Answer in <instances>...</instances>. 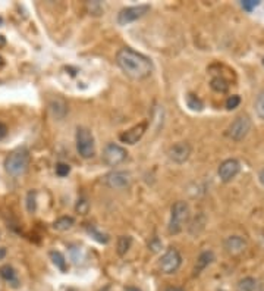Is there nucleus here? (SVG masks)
<instances>
[{"instance_id": "40", "label": "nucleus", "mask_w": 264, "mask_h": 291, "mask_svg": "<svg viewBox=\"0 0 264 291\" xmlns=\"http://www.w3.org/2000/svg\"><path fill=\"white\" fill-rule=\"evenodd\" d=\"M219 291H223V290H219Z\"/></svg>"}, {"instance_id": "36", "label": "nucleus", "mask_w": 264, "mask_h": 291, "mask_svg": "<svg viewBox=\"0 0 264 291\" xmlns=\"http://www.w3.org/2000/svg\"><path fill=\"white\" fill-rule=\"evenodd\" d=\"M5 45V39H3V36H0V46H3Z\"/></svg>"}, {"instance_id": "2", "label": "nucleus", "mask_w": 264, "mask_h": 291, "mask_svg": "<svg viewBox=\"0 0 264 291\" xmlns=\"http://www.w3.org/2000/svg\"><path fill=\"white\" fill-rule=\"evenodd\" d=\"M30 160V152L27 149H18L5 159V169L12 177H21L27 172Z\"/></svg>"}, {"instance_id": "13", "label": "nucleus", "mask_w": 264, "mask_h": 291, "mask_svg": "<svg viewBox=\"0 0 264 291\" xmlns=\"http://www.w3.org/2000/svg\"><path fill=\"white\" fill-rule=\"evenodd\" d=\"M223 247L224 250L232 254V256H236L239 253H242L245 248H246V241L245 238H242L241 235H230L224 240L223 243Z\"/></svg>"}, {"instance_id": "35", "label": "nucleus", "mask_w": 264, "mask_h": 291, "mask_svg": "<svg viewBox=\"0 0 264 291\" xmlns=\"http://www.w3.org/2000/svg\"><path fill=\"white\" fill-rule=\"evenodd\" d=\"M125 291H141V290L137 287H125Z\"/></svg>"}, {"instance_id": "10", "label": "nucleus", "mask_w": 264, "mask_h": 291, "mask_svg": "<svg viewBox=\"0 0 264 291\" xmlns=\"http://www.w3.org/2000/svg\"><path fill=\"white\" fill-rule=\"evenodd\" d=\"M104 184L109 188H115V190H122L129 187L131 184V174L126 171H113L110 174H107L103 178Z\"/></svg>"}, {"instance_id": "34", "label": "nucleus", "mask_w": 264, "mask_h": 291, "mask_svg": "<svg viewBox=\"0 0 264 291\" xmlns=\"http://www.w3.org/2000/svg\"><path fill=\"white\" fill-rule=\"evenodd\" d=\"M6 257V248L5 247H0V260H3Z\"/></svg>"}, {"instance_id": "15", "label": "nucleus", "mask_w": 264, "mask_h": 291, "mask_svg": "<svg viewBox=\"0 0 264 291\" xmlns=\"http://www.w3.org/2000/svg\"><path fill=\"white\" fill-rule=\"evenodd\" d=\"M0 276H2L6 282L12 284V287H18V284H20L17 270L11 265H5V266L0 268Z\"/></svg>"}, {"instance_id": "31", "label": "nucleus", "mask_w": 264, "mask_h": 291, "mask_svg": "<svg viewBox=\"0 0 264 291\" xmlns=\"http://www.w3.org/2000/svg\"><path fill=\"white\" fill-rule=\"evenodd\" d=\"M6 134H8V127L3 122H0V140H3Z\"/></svg>"}, {"instance_id": "21", "label": "nucleus", "mask_w": 264, "mask_h": 291, "mask_svg": "<svg viewBox=\"0 0 264 291\" xmlns=\"http://www.w3.org/2000/svg\"><path fill=\"white\" fill-rule=\"evenodd\" d=\"M210 87L217 93H226L227 89H229V84L223 77H216L210 81Z\"/></svg>"}, {"instance_id": "27", "label": "nucleus", "mask_w": 264, "mask_h": 291, "mask_svg": "<svg viewBox=\"0 0 264 291\" xmlns=\"http://www.w3.org/2000/svg\"><path fill=\"white\" fill-rule=\"evenodd\" d=\"M88 209H90V203L85 199H80L78 203H77V206H75V210L80 212L81 215H85L88 212Z\"/></svg>"}, {"instance_id": "24", "label": "nucleus", "mask_w": 264, "mask_h": 291, "mask_svg": "<svg viewBox=\"0 0 264 291\" xmlns=\"http://www.w3.org/2000/svg\"><path fill=\"white\" fill-rule=\"evenodd\" d=\"M254 106H255V112H257V115H258L261 119H264V90L257 96Z\"/></svg>"}, {"instance_id": "18", "label": "nucleus", "mask_w": 264, "mask_h": 291, "mask_svg": "<svg viewBox=\"0 0 264 291\" xmlns=\"http://www.w3.org/2000/svg\"><path fill=\"white\" fill-rule=\"evenodd\" d=\"M49 256H50L52 262L55 263V266H56L59 270H62V272H66V269H68L66 259H65V256H63L61 251H58V250H52V251L49 253Z\"/></svg>"}, {"instance_id": "11", "label": "nucleus", "mask_w": 264, "mask_h": 291, "mask_svg": "<svg viewBox=\"0 0 264 291\" xmlns=\"http://www.w3.org/2000/svg\"><path fill=\"white\" fill-rule=\"evenodd\" d=\"M239 171H241V163H239V160H236V159H226V160H223V162L220 163L217 174H219L220 181L229 182V181H232V179L239 174Z\"/></svg>"}, {"instance_id": "5", "label": "nucleus", "mask_w": 264, "mask_h": 291, "mask_svg": "<svg viewBox=\"0 0 264 291\" xmlns=\"http://www.w3.org/2000/svg\"><path fill=\"white\" fill-rule=\"evenodd\" d=\"M181 263H182L181 253L175 247H170L160 257V260H159V269L163 273H166V275H172V273H175L181 268Z\"/></svg>"}, {"instance_id": "26", "label": "nucleus", "mask_w": 264, "mask_h": 291, "mask_svg": "<svg viewBox=\"0 0 264 291\" xmlns=\"http://www.w3.org/2000/svg\"><path fill=\"white\" fill-rule=\"evenodd\" d=\"M239 105H241V97H239L238 94H233V96L227 97V100H226V108H227L229 111L236 109Z\"/></svg>"}, {"instance_id": "20", "label": "nucleus", "mask_w": 264, "mask_h": 291, "mask_svg": "<svg viewBox=\"0 0 264 291\" xmlns=\"http://www.w3.org/2000/svg\"><path fill=\"white\" fill-rule=\"evenodd\" d=\"M132 246V237L129 235H121L118 238V244H116V250H118V254L123 256L128 253V250L131 248Z\"/></svg>"}, {"instance_id": "23", "label": "nucleus", "mask_w": 264, "mask_h": 291, "mask_svg": "<svg viewBox=\"0 0 264 291\" xmlns=\"http://www.w3.org/2000/svg\"><path fill=\"white\" fill-rule=\"evenodd\" d=\"M88 232H90V235H91L96 241H99V243H102V244H107V243H109V235L100 232L97 228L91 226V228H88Z\"/></svg>"}, {"instance_id": "9", "label": "nucleus", "mask_w": 264, "mask_h": 291, "mask_svg": "<svg viewBox=\"0 0 264 291\" xmlns=\"http://www.w3.org/2000/svg\"><path fill=\"white\" fill-rule=\"evenodd\" d=\"M191 153H192V147H191V144L186 143V141H179V143L170 146L169 150H167L169 159H170L173 163H178V165L185 163V162L189 159Z\"/></svg>"}, {"instance_id": "39", "label": "nucleus", "mask_w": 264, "mask_h": 291, "mask_svg": "<svg viewBox=\"0 0 264 291\" xmlns=\"http://www.w3.org/2000/svg\"><path fill=\"white\" fill-rule=\"evenodd\" d=\"M263 67H264V58H263Z\"/></svg>"}, {"instance_id": "4", "label": "nucleus", "mask_w": 264, "mask_h": 291, "mask_svg": "<svg viewBox=\"0 0 264 291\" xmlns=\"http://www.w3.org/2000/svg\"><path fill=\"white\" fill-rule=\"evenodd\" d=\"M77 150L81 157L90 159L96 153V143H94V135L87 127H78L77 128Z\"/></svg>"}, {"instance_id": "38", "label": "nucleus", "mask_w": 264, "mask_h": 291, "mask_svg": "<svg viewBox=\"0 0 264 291\" xmlns=\"http://www.w3.org/2000/svg\"><path fill=\"white\" fill-rule=\"evenodd\" d=\"M100 291H109V288L106 287V288H103V290H100Z\"/></svg>"}, {"instance_id": "19", "label": "nucleus", "mask_w": 264, "mask_h": 291, "mask_svg": "<svg viewBox=\"0 0 264 291\" xmlns=\"http://www.w3.org/2000/svg\"><path fill=\"white\" fill-rule=\"evenodd\" d=\"M75 224L72 216H62L59 219H56L53 222V229L56 231H68L69 228H72V225Z\"/></svg>"}, {"instance_id": "6", "label": "nucleus", "mask_w": 264, "mask_h": 291, "mask_svg": "<svg viewBox=\"0 0 264 291\" xmlns=\"http://www.w3.org/2000/svg\"><path fill=\"white\" fill-rule=\"evenodd\" d=\"M251 127H252V124H251L249 116H248V115H239V116L229 125V128H227V135H229L232 140H235V141H241V140H244V138L248 135V133L251 131Z\"/></svg>"}, {"instance_id": "3", "label": "nucleus", "mask_w": 264, "mask_h": 291, "mask_svg": "<svg viewBox=\"0 0 264 291\" xmlns=\"http://www.w3.org/2000/svg\"><path fill=\"white\" fill-rule=\"evenodd\" d=\"M189 218V206L179 200L176 203H173L172 209H170V221H169V234L176 235L183 229V225L186 224Z\"/></svg>"}, {"instance_id": "37", "label": "nucleus", "mask_w": 264, "mask_h": 291, "mask_svg": "<svg viewBox=\"0 0 264 291\" xmlns=\"http://www.w3.org/2000/svg\"><path fill=\"white\" fill-rule=\"evenodd\" d=\"M5 65V61H3V58L2 56H0V68H2Z\"/></svg>"}, {"instance_id": "29", "label": "nucleus", "mask_w": 264, "mask_h": 291, "mask_svg": "<svg viewBox=\"0 0 264 291\" xmlns=\"http://www.w3.org/2000/svg\"><path fill=\"white\" fill-rule=\"evenodd\" d=\"M258 5H260V2H257V0H245V2H241V6H242L244 11H246V12H251V11L255 9Z\"/></svg>"}, {"instance_id": "25", "label": "nucleus", "mask_w": 264, "mask_h": 291, "mask_svg": "<svg viewBox=\"0 0 264 291\" xmlns=\"http://www.w3.org/2000/svg\"><path fill=\"white\" fill-rule=\"evenodd\" d=\"M36 196H37V193H36V191H30V193H28V196H27V210H28L30 213L36 212V209H37Z\"/></svg>"}, {"instance_id": "32", "label": "nucleus", "mask_w": 264, "mask_h": 291, "mask_svg": "<svg viewBox=\"0 0 264 291\" xmlns=\"http://www.w3.org/2000/svg\"><path fill=\"white\" fill-rule=\"evenodd\" d=\"M258 181H260V184L264 187V169L260 171V174H258Z\"/></svg>"}, {"instance_id": "17", "label": "nucleus", "mask_w": 264, "mask_h": 291, "mask_svg": "<svg viewBox=\"0 0 264 291\" xmlns=\"http://www.w3.org/2000/svg\"><path fill=\"white\" fill-rule=\"evenodd\" d=\"M50 111L53 112L55 118L62 119V118L66 115V112H68V106H66L65 100H62V99H56V100H53V102L50 103Z\"/></svg>"}, {"instance_id": "30", "label": "nucleus", "mask_w": 264, "mask_h": 291, "mask_svg": "<svg viewBox=\"0 0 264 291\" xmlns=\"http://www.w3.org/2000/svg\"><path fill=\"white\" fill-rule=\"evenodd\" d=\"M148 247H150L151 251H159V250L162 248V241H160L157 237H154V238L148 243Z\"/></svg>"}, {"instance_id": "16", "label": "nucleus", "mask_w": 264, "mask_h": 291, "mask_svg": "<svg viewBox=\"0 0 264 291\" xmlns=\"http://www.w3.org/2000/svg\"><path fill=\"white\" fill-rule=\"evenodd\" d=\"M258 281L252 276H245L236 284V291H257Z\"/></svg>"}, {"instance_id": "7", "label": "nucleus", "mask_w": 264, "mask_h": 291, "mask_svg": "<svg viewBox=\"0 0 264 291\" xmlns=\"http://www.w3.org/2000/svg\"><path fill=\"white\" fill-rule=\"evenodd\" d=\"M126 157H128L126 149H123L122 146L115 144V143H109V144L104 147L103 155H102V159H103V162H104L107 166H118V165H121L122 162H125Z\"/></svg>"}, {"instance_id": "14", "label": "nucleus", "mask_w": 264, "mask_h": 291, "mask_svg": "<svg viewBox=\"0 0 264 291\" xmlns=\"http://www.w3.org/2000/svg\"><path fill=\"white\" fill-rule=\"evenodd\" d=\"M214 260V253L211 251V250H205V251H203L200 256H198V259H197V263H195V266H194V276H197V275H200L211 262Z\"/></svg>"}, {"instance_id": "33", "label": "nucleus", "mask_w": 264, "mask_h": 291, "mask_svg": "<svg viewBox=\"0 0 264 291\" xmlns=\"http://www.w3.org/2000/svg\"><path fill=\"white\" fill-rule=\"evenodd\" d=\"M164 291H185V290L181 288V287H167Z\"/></svg>"}, {"instance_id": "1", "label": "nucleus", "mask_w": 264, "mask_h": 291, "mask_svg": "<svg viewBox=\"0 0 264 291\" xmlns=\"http://www.w3.org/2000/svg\"><path fill=\"white\" fill-rule=\"evenodd\" d=\"M118 67L132 80H144L153 72V62L142 53L131 47H123L116 55Z\"/></svg>"}, {"instance_id": "22", "label": "nucleus", "mask_w": 264, "mask_h": 291, "mask_svg": "<svg viewBox=\"0 0 264 291\" xmlns=\"http://www.w3.org/2000/svg\"><path fill=\"white\" fill-rule=\"evenodd\" d=\"M186 105H188V108L191 109V111H197V112H201L203 109H204V105H203V102L195 96V94H192V93H189V94H186Z\"/></svg>"}, {"instance_id": "8", "label": "nucleus", "mask_w": 264, "mask_h": 291, "mask_svg": "<svg viewBox=\"0 0 264 291\" xmlns=\"http://www.w3.org/2000/svg\"><path fill=\"white\" fill-rule=\"evenodd\" d=\"M150 12V6L148 5H138V6H129V8H125L122 9L119 14H118V24L119 25H128L131 22H135L138 21L140 18H142L144 15H147Z\"/></svg>"}, {"instance_id": "12", "label": "nucleus", "mask_w": 264, "mask_h": 291, "mask_svg": "<svg viewBox=\"0 0 264 291\" xmlns=\"http://www.w3.org/2000/svg\"><path fill=\"white\" fill-rule=\"evenodd\" d=\"M145 131H147V121H142V122L137 124L135 127H132L131 130L123 131L119 135V140L122 143H126V144H135V143H138L142 138Z\"/></svg>"}, {"instance_id": "28", "label": "nucleus", "mask_w": 264, "mask_h": 291, "mask_svg": "<svg viewBox=\"0 0 264 291\" xmlns=\"http://www.w3.org/2000/svg\"><path fill=\"white\" fill-rule=\"evenodd\" d=\"M71 172V166L66 163H58L56 165V175L59 177H66Z\"/></svg>"}]
</instances>
